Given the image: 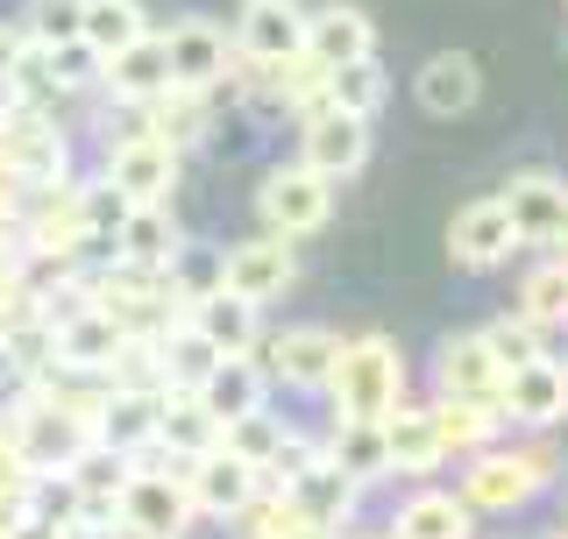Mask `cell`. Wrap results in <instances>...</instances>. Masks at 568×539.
I'll return each mask as SVG.
<instances>
[{
  "label": "cell",
  "mask_w": 568,
  "mask_h": 539,
  "mask_svg": "<svg viewBox=\"0 0 568 539\" xmlns=\"http://www.w3.org/2000/svg\"><path fill=\"white\" fill-rule=\"evenodd\" d=\"M561 482V455L555 440H497L484 455H469L455 497L469 511H526L532 497H547Z\"/></svg>",
  "instance_id": "obj_1"
},
{
  "label": "cell",
  "mask_w": 568,
  "mask_h": 539,
  "mask_svg": "<svg viewBox=\"0 0 568 539\" xmlns=\"http://www.w3.org/2000/svg\"><path fill=\"white\" fill-rule=\"evenodd\" d=\"M320 398L334 405V419H390L405 405V348L390 334H348Z\"/></svg>",
  "instance_id": "obj_2"
},
{
  "label": "cell",
  "mask_w": 568,
  "mask_h": 539,
  "mask_svg": "<svg viewBox=\"0 0 568 539\" xmlns=\"http://www.w3.org/2000/svg\"><path fill=\"white\" fill-rule=\"evenodd\" d=\"M256 221H263V235H277V242H306L334 221V185L306 164H271L263 185H256Z\"/></svg>",
  "instance_id": "obj_3"
},
{
  "label": "cell",
  "mask_w": 568,
  "mask_h": 539,
  "mask_svg": "<svg viewBox=\"0 0 568 539\" xmlns=\"http://www.w3.org/2000/svg\"><path fill=\"white\" fill-rule=\"evenodd\" d=\"M114 526L135 539H185L192 532V497L178 482L171 461L156 469H129V482L114 490Z\"/></svg>",
  "instance_id": "obj_4"
},
{
  "label": "cell",
  "mask_w": 568,
  "mask_h": 539,
  "mask_svg": "<svg viewBox=\"0 0 568 539\" xmlns=\"http://www.w3.org/2000/svg\"><path fill=\"white\" fill-rule=\"evenodd\" d=\"M100 177L129 206H171V192H178V150H171L164 135H150V129L106 135V171Z\"/></svg>",
  "instance_id": "obj_5"
},
{
  "label": "cell",
  "mask_w": 568,
  "mask_h": 539,
  "mask_svg": "<svg viewBox=\"0 0 568 539\" xmlns=\"http://www.w3.org/2000/svg\"><path fill=\"white\" fill-rule=\"evenodd\" d=\"M497 419L526 426V434H555L568 419V369L555 355H532V363L497 376Z\"/></svg>",
  "instance_id": "obj_6"
},
{
  "label": "cell",
  "mask_w": 568,
  "mask_h": 539,
  "mask_svg": "<svg viewBox=\"0 0 568 539\" xmlns=\"http://www.w3.org/2000/svg\"><path fill=\"white\" fill-rule=\"evenodd\" d=\"M334 355H342V334L334 327H284L271 340H256L263 384H284V390H298V398H320V390H327Z\"/></svg>",
  "instance_id": "obj_7"
},
{
  "label": "cell",
  "mask_w": 568,
  "mask_h": 539,
  "mask_svg": "<svg viewBox=\"0 0 568 539\" xmlns=\"http://www.w3.org/2000/svg\"><path fill=\"white\" fill-rule=\"evenodd\" d=\"M505 213H511V235H519V248H540V256H555V248L568 242V185L555 171H519L505 192Z\"/></svg>",
  "instance_id": "obj_8"
},
{
  "label": "cell",
  "mask_w": 568,
  "mask_h": 539,
  "mask_svg": "<svg viewBox=\"0 0 568 539\" xmlns=\"http://www.w3.org/2000/svg\"><path fill=\"white\" fill-rule=\"evenodd\" d=\"M227 43H235V64L277 71V64H292L298 50H306V14H298V0H248Z\"/></svg>",
  "instance_id": "obj_9"
},
{
  "label": "cell",
  "mask_w": 568,
  "mask_h": 539,
  "mask_svg": "<svg viewBox=\"0 0 568 539\" xmlns=\"http://www.w3.org/2000/svg\"><path fill=\"white\" fill-rule=\"evenodd\" d=\"M298 284V256H292V242H277V235H256V242H235L227 248V263H221V292H235L242 305H271L284 298Z\"/></svg>",
  "instance_id": "obj_10"
},
{
  "label": "cell",
  "mask_w": 568,
  "mask_h": 539,
  "mask_svg": "<svg viewBox=\"0 0 568 539\" xmlns=\"http://www.w3.org/2000/svg\"><path fill=\"white\" fill-rule=\"evenodd\" d=\"M164 64H171V85H192V93H213L235 64V43H227L221 22L206 14H185V22L164 29Z\"/></svg>",
  "instance_id": "obj_11"
},
{
  "label": "cell",
  "mask_w": 568,
  "mask_h": 539,
  "mask_svg": "<svg viewBox=\"0 0 568 539\" xmlns=\"http://www.w3.org/2000/svg\"><path fill=\"white\" fill-rule=\"evenodd\" d=\"M178 482H185V497H192V518H235L248 497L263 490V469H248V461L227 455V447H206L200 461L178 469Z\"/></svg>",
  "instance_id": "obj_12"
},
{
  "label": "cell",
  "mask_w": 568,
  "mask_h": 539,
  "mask_svg": "<svg viewBox=\"0 0 568 539\" xmlns=\"http://www.w3.org/2000/svg\"><path fill=\"white\" fill-rule=\"evenodd\" d=\"M298 164L320 171L327 185H342V177H355L369 164V121H355V114H313V121H298Z\"/></svg>",
  "instance_id": "obj_13"
},
{
  "label": "cell",
  "mask_w": 568,
  "mask_h": 539,
  "mask_svg": "<svg viewBox=\"0 0 568 539\" xmlns=\"http://www.w3.org/2000/svg\"><path fill=\"white\" fill-rule=\"evenodd\" d=\"M448 256L462 263V270H505L511 256H519V235H511V213H505V200H469L448 221Z\"/></svg>",
  "instance_id": "obj_14"
},
{
  "label": "cell",
  "mask_w": 568,
  "mask_h": 539,
  "mask_svg": "<svg viewBox=\"0 0 568 539\" xmlns=\"http://www.w3.org/2000/svg\"><path fill=\"white\" fill-rule=\"evenodd\" d=\"M413 100L434 121H462L476 100H484V64H476L469 50H434V58L413 71Z\"/></svg>",
  "instance_id": "obj_15"
},
{
  "label": "cell",
  "mask_w": 568,
  "mask_h": 539,
  "mask_svg": "<svg viewBox=\"0 0 568 539\" xmlns=\"http://www.w3.org/2000/svg\"><path fill=\"white\" fill-rule=\"evenodd\" d=\"M306 58L313 64H355V58H377V22H369L355 0H327V8L306 14Z\"/></svg>",
  "instance_id": "obj_16"
},
{
  "label": "cell",
  "mask_w": 568,
  "mask_h": 539,
  "mask_svg": "<svg viewBox=\"0 0 568 539\" xmlns=\"http://www.w3.org/2000/svg\"><path fill=\"white\" fill-rule=\"evenodd\" d=\"M121 334L114 319L100 313V305H85V313H71L50 327V369H71V376H100L106 363H114V348H121Z\"/></svg>",
  "instance_id": "obj_17"
},
{
  "label": "cell",
  "mask_w": 568,
  "mask_h": 539,
  "mask_svg": "<svg viewBox=\"0 0 568 539\" xmlns=\"http://www.w3.org/2000/svg\"><path fill=\"white\" fill-rule=\"evenodd\" d=\"M156 398L164 390H114L106 384V398L93 411V426H85V440H100V447H114V455H142V447H156Z\"/></svg>",
  "instance_id": "obj_18"
},
{
  "label": "cell",
  "mask_w": 568,
  "mask_h": 539,
  "mask_svg": "<svg viewBox=\"0 0 568 539\" xmlns=\"http://www.w3.org/2000/svg\"><path fill=\"white\" fill-rule=\"evenodd\" d=\"M100 85L114 93V106H150L171 85L164 35H135V43H121L114 58H100Z\"/></svg>",
  "instance_id": "obj_19"
},
{
  "label": "cell",
  "mask_w": 568,
  "mask_h": 539,
  "mask_svg": "<svg viewBox=\"0 0 568 539\" xmlns=\"http://www.w3.org/2000/svg\"><path fill=\"white\" fill-rule=\"evenodd\" d=\"M206 447H221V419H213L192 390H164V398H156V455L185 469V461H200Z\"/></svg>",
  "instance_id": "obj_20"
},
{
  "label": "cell",
  "mask_w": 568,
  "mask_h": 539,
  "mask_svg": "<svg viewBox=\"0 0 568 539\" xmlns=\"http://www.w3.org/2000/svg\"><path fill=\"white\" fill-rule=\"evenodd\" d=\"M277 490H284V497H292V511H298V518H306V526H327V532H342V526H348V518H355V505H363V490H355V482H348L342 469H334V461H327V455H320V461H313V469H306V476H292V482H277Z\"/></svg>",
  "instance_id": "obj_21"
},
{
  "label": "cell",
  "mask_w": 568,
  "mask_h": 539,
  "mask_svg": "<svg viewBox=\"0 0 568 539\" xmlns=\"http://www.w3.org/2000/svg\"><path fill=\"white\" fill-rule=\"evenodd\" d=\"M497 369L490 363V348H484V334H448L434 348V384H440V398H490L497 405Z\"/></svg>",
  "instance_id": "obj_22"
},
{
  "label": "cell",
  "mask_w": 568,
  "mask_h": 539,
  "mask_svg": "<svg viewBox=\"0 0 568 539\" xmlns=\"http://www.w3.org/2000/svg\"><path fill=\"white\" fill-rule=\"evenodd\" d=\"M185 327L213 340V355H256V340H263V313L256 305H242L235 292H213L200 305H185Z\"/></svg>",
  "instance_id": "obj_23"
},
{
  "label": "cell",
  "mask_w": 568,
  "mask_h": 539,
  "mask_svg": "<svg viewBox=\"0 0 568 539\" xmlns=\"http://www.w3.org/2000/svg\"><path fill=\"white\" fill-rule=\"evenodd\" d=\"M178 242H185V227H178L164 206H129V213L114 221V235H106L114 263H135V270H164Z\"/></svg>",
  "instance_id": "obj_24"
},
{
  "label": "cell",
  "mask_w": 568,
  "mask_h": 539,
  "mask_svg": "<svg viewBox=\"0 0 568 539\" xmlns=\"http://www.w3.org/2000/svg\"><path fill=\"white\" fill-rule=\"evenodd\" d=\"M384 455H390V476H434L440 461V434H434V411L426 405H398L384 419Z\"/></svg>",
  "instance_id": "obj_25"
},
{
  "label": "cell",
  "mask_w": 568,
  "mask_h": 539,
  "mask_svg": "<svg viewBox=\"0 0 568 539\" xmlns=\"http://www.w3.org/2000/svg\"><path fill=\"white\" fill-rule=\"evenodd\" d=\"M390 539H476V511L455 490H419L390 518Z\"/></svg>",
  "instance_id": "obj_26"
},
{
  "label": "cell",
  "mask_w": 568,
  "mask_h": 539,
  "mask_svg": "<svg viewBox=\"0 0 568 539\" xmlns=\"http://www.w3.org/2000/svg\"><path fill=\"white\" fill-rule=\"evenodd\" d=\"M426 411H434L440 455H484V447H497V434H505V419H497L490 398H434Z\"/></svg>",
  "instance_id": "obj_27"
},
{
  "label": "cell",
  "mask_w": 568,
  "mask_h": 539,
  "mask_svg": "<svg viewBox=\"0 0 568 539\" xmlns=\"http://www.w3.org/2000/svg\"><path fill=\"white\" fill-rule=\"evenodd\" d=\"M327 461L342 469L355 490H369V482L390 476V455H384V419H334L327 434Z\"/></svg>",
  "instance_id": "obj_28"
},
{
  "label": "cell",
  "mask_w": 568,
  "mask_h": 539,
  "mask_svg": "<svg viewBox=\"0 0 568 539\" xmlns=\"http://www.w3.org/2000/svg\"><path fill=\"white\" fill-rule=\"evenodd\" d=\"M221 263H227V248H221V242H206V235H185V242L171 248V263H164V292H171L178 313L221 292Z\"/></svg>",
  "instance_id": "obj_29"
},
{
  "label": "cell",
  "mask_w": 568,
  "mask_h": 539,
  "mask_svg": "<svg viewBox=\"0 0 568 539\" xmlns=\"http://www.w3.org/2000/svg\"><path fill=\"white\" fill-rule=\"evenodd\" d=\"M192 398H200L213 419H242V411H256V405H271V384H263V369H256V355H227L221 369L206 376L200 390H192Z\"/></svg>",
  "instance_id": "obj_30"
},
{
  "label": "cell",
  "mask_w": 568,
  "mask_h": 539,
  "mask_svg": "<svg viewBox=\"0 0 568 539\" xmlns=\"http://www.w3.org/2000/svg\"><path fill=\"white\" fill-rule=\"evenodd\" d=\"M519 319H526V327H540L547 340L568 327V263H561V248H555V256H540L519 277Z\"/></svg>",
  "instance_id": "obj_31"
},
{
  "label": "cell",
  "mask_w": 568,
  "mask_h": 539,
  "mask_svg": "<svg viewBox=\"0 0 568 539\" xmlns=\"http://www.w3.org/2000/svg\"><path fill=\"white\" fill-rule=\"evenodd\" d=\"M142 121H150V135H164L178 156L185 150H200L206 129H213V114H206V93H192V85H164L150 106H142Z\"/></svg>",
  "instance_id": "obj_32"
},
{
  "label": "cell",
  "mask_w": 568,
  "mask_h": 539,
  "mask_svg": "<svg viewBox=\"0 0 568 539\" xmlns=\"http://www.w3.org/2000/svg\"><path fill=\"white\" fill-rule=\"evenodd\" d=\"M221 363H227V355H213V340L192 334V327H185V313H178L171 327L156 334V369H164V390H200Z\"/></svg>",
  "instance_id": "obj_33"
},
{
  "label": "cell",
  "mask_w": 568,
  "mask_h": 539,
  "mask_svg": "<svg viewBox=\"0 0 568 539\" xmlns=\"http://www.w3.org/2000/svg\"><path fill=\"white\" fill-rule=\"evenodd\" d=\"M390 100V79L377 58H355V64H334L327 71V106L334 114H355V121H377Z\"/></svg>",
  "instance_id": "obj_34"
},
{
  "label": "cell",
  "mask_w": 568,
  "mask_h": 539,
  "mask_svg": "<svg viewBox=\"0 0 568 539\" xmlns=\"http://www.w3.org/2000/svg\"><path fill=\"white\" fill-rule=\"evenodd\" d=\"M135 35H150V14H142V0H85V22H79V43H85V50L114 58V50L135 43Z\"/></svg>",
  "instance_id": "obj_35"
},
{
  "label": "cell",
  "mask_w": 568,
  "mask_h": 539,
  "mask_svg": "<svg viewBox=\"0 0 568 539\" xmlns=\"http://www.w3.org/2000/svg\"><path fill=\"white\" fill-rule=\"evenodd\" d=\"M277 440H284V419H277L271 405H256V411H242V419H227V426H221V447H227V455H242L248 469H263Z\"/></svg>",
  "instance_id": "obj_36"
},
{
  "label": "cell",
  "mask_w": 568,
  "mask_h": 539,
  "mask_svg": "<svg viewBox=\"0 0 568 539\" xmlns=\"http://www.w3.org/2000/svg\"><path fill=\"white\" fill-rule=\"evenodd\" d=\"M227 526H235L242 539H284V532H292V526H306V518L292 511V497H284L277 482H263V490L248 497V505H242L235 518H227Z\"/></svg>",
  "instance_id": "obj_37"
},
{
  "label": "cell",
  "mask_w": 568,
  "mask_h": 539,
  "mask_svg": "<svg viewBox=\"0 0 568 539\" xmlns=\"http://www.w3.org/2000/svg\"><path fill=\"white\" fill-rule=\"evenodd\" d=\"M79 22H85V0H29V14L14 29L29 35V50H50V43H79Z\"/></svg>",
  "instance_id": "obj_38"
},
{
  "label": "cell",
  "mask_w": 568,
  "mask_h": 539,
  "mask_svg": "<svg viewBox=\"0 0 568 539\" xmlns=\"http://www.w3.org/2000/svg\"><path fill=\"white\" fill-rule=\"evenodd\" d=\"M476 334H484V348H490V363H497V369H519V363H532V355H547V334H540V327H526L519 313L490 319V327H476Z\"/></svg>",
  "instance_id": "obj_39"
},
{
  "label": "cell",
  "mask_w": 568,
  "mask_h": 539,
  "mask_svg": "<svg viewBox=\"0 0 568 539\" xmlns=\"http://www.w3.org/2000/svg\"><path fill=\"white\" fill-rule=\"evenodd\" d=\"M320 455H327V434H306V426H284V440L271 447V461H263V482H292V476H306Z\"/></svg>",
  "instance_id": "obj_40"
},
{
  "label": "cell",
  "mask_w": 568,
  "mask_h": 539,
  "mask_svg": "<svg viewBox=\"0 0 568 539\" xmlns=\"http://www.w3.org/2000/svg\"><path fill=\"white\" fill-rule=\"evenodd\" d=\"M43 71L58 79V93H85V85H100V50H85V43H50V50H43Z\"/></svg>",
  "instance_id": "obj_41"
},
{
  "label": "cell",
  "mask_w": 568,
  "mask_h": 539,
  "mask_svg": "<svg viewBox=\"0 0 568 539\" xmlns=\"http://www.w3.org/2000/svg\"><path fill=\"white\" fill-rule=\"evenodd\" d=\"M79 213H85V235L106 242V235H114V221L129 213V200H121L106 177H93V185H79Z\"/></svg>",
  "instance_id": "obj_42"
},
{
  "label": "cell",
  "mask_w": 568,
  "mask_h": 539,
  "mask_svg": "<svg viewBox=\"0 0 568 539\" xmlns=\"http://www.w3.org/2000/svg\"><path fill=\"white\" fill-rule=\"evenodd\" d=\"M22 58H29V35L14 29V22H0V85H8L14 71H22Z\"/></svg>",
  "instance_id": "obj_43"
},
{
  "label": "cell",
  "mask_w": 568,
  "mask_h": 539,
  "mask_svg": "<svg viewBox=\"0 0 568 539\" xmlns=\"http://www.w3.org/2000/svg\"><path fill=\"white\" fill-rule=\"evenodd\" d=\"M284 539H342V532H327V526H292Z\"/></svg>",
  "instance_id": "obj_44"
},
{
  "label": "cell",
  "mask_w": 568,
  "mask_h": 539,
  "mask_svg": "<svg viewBox=\"0 0 568 539\" xmlns=\"http://www.w3.org/2000/svg\"><path fill=\"white\" fill-rule=\"evenodd\" d=\"M369 539H390V532H369Z\"/></svg>",
  "instance_id": "obj_45"
},
{
  "label": "cell",
  "mask_w": 568,
  "mask_h": 539,
  "mask_svg": "<svg viewBox=\"0 0 568 539\" xmlns=\"http://www.w3.org/2000/svg\"><path fill=\"white\" fill-rule=\"evenodd\" d=\"M0 539H14V532H0Z\"/></svg>",
  "instance_id": "obj_46"
}]
</instances>
